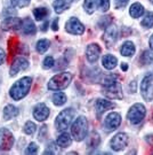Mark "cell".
<instances>
[{"mask_svg":"<svg viewBox=\"0 0 153 155\" xmlns=\"http://www.w3.org/2000/svg\"><path fill=\"white\" fill-rule=\"evenodd\" d=\"M103 85V94L111 99H122V87L120 83L117 81V77L113 75H109L104 77L102 81Z\"/></svg>","mask_w":153,"mask_h":155,"instance_id":"cell-1","label":"cell"},{"mask_svg":"<svg viewBox=\"0 0 153 155\" xmlns=\"http://www.w3.org/2000/svg\"><path fill=\"white\" fill-rule=\"evenodd\" d=\"M31 84H32V78L31 77H23L20 81H17L16 83L11 86V97L15 101L23 99L31 89Z\"/></svg>","mask_w":153,"mask_h":155,"instance_id":"cell-2","label":"cell"},{"mask_svg":"<svg viewBox=\"0 0 153 155\" xmlns=\"http://www.w3.org/2000/svg\"><path fill=\"white\" fill-rule=\"evenodd\" d=\"M88 132V122L87 118L83 116L78 117L76 121L73 122L71 127V133L72 137L76 141H82L86 138Z\"/></svg>","mask_w":153,"mask_h":155,"instance_id":"cell-3","label":"cell"},{"mask_svg":"<svg viewBox=\"0 0 153 155\" xmlns=\"http://www.w3.org/2000/svg\"><path fill=\"white\" fill-rule=\"evenodd\" d=\"M72 81V75L70 72H61L55 75L48 83V89L50 91H60L69 86Z\"/></svg>","mask_w":153,"mask_h":155,"instance_id":"cell-4","label":"cell"},{"mask_svg":"<svg viewBox=\"0 0 153 155\" xmlns=\"http://www.w3.org/2000/svg\"><path fill=\"white\" fill-rule=\"evenodd\" d=\"M76 115V110L73 108H66L64 110H62L57 115L56 120H55V127L60 131H64L66 130L69 125L71 124L73 117Z\"/></svg>","mask_w":153,"mask_h":155,"instance_id":"cell-5","label":"cell"},{"mask_svg":"<svg viewBox=\"0 0 153 155\" xmlns=\"http://www.w3.org/2000/svg\"><path fill=\"white\" fill-rule=\"evenodd\" d=\"M145 115H146L145 107L142 104H135L128 111L127 118L131 124H139L144 120Z\"/></svg>","mask_w":153,"mask_h":155,"instance_id":"cell-6","label":"cell"},{"mask_svg":"<svg viewBox=\"0 0 153 155\" xmlns=\"http://www.w3.org/2000/svg\"><path fill=\"white\" fill-rule=\"evenodd\" d=\"M83 8L88 14H93L98 8L102 12H108L110 8V1L109 0H85Z\"/></svg>","mask_w":153,"mask_h":155,"instance_id":"cell-7","label":"cell"},{"mask_svg":"<svg viewBox=\"0 0 153 155\" xmlns=\"http://www.w3.org/2000/svg\"><path fill=\"white\" fill-rule=\"evenodd\" d=\"M141 93L144 100L152 101L153 100V76L148 75L142 79L141 82Z\"/></svg>","mask_w":153,"mask_h":155,"instance_id":"cell-8","label":"cell"},{"mask_svg":"<svg viewBox=\"0 0 153 155\" xmlns=\"http://www.w3.org/2000/svg\"><path fill=\"white\" fill-rule=\"evenodd\" d=\"M128 143H129V137H128V134H126V133H123V132H120V133H118V134H115L114 137L111 139L110 146H111V148L113 150L119 152V150H122L123 148H126Z\"/></svg>","mask_w":153,"mask_h":155,"instance_id":"cell-9","label":"cell"},{"mask_svg":"<svg viewBox=\"0 0 153 155\" xmlns=\"http://www.w3.org/2000/svg\"><path fill=\"white\" fill-rule=\"evenodd\" d=\"M14 145V136L8 129H0V150H8Z\"/></svg>","mask_w":153,"mask_h":155,"instance_id":"cell-10","label":"cell"},{"mask_svg":"<svg viewBox=\"0 0 153 155\" xmlns=\"http://www.w3.org/2000/svg\"><path fill=\"white\" fill-rule=\"evenodd\" d=\"M117 39H118V29L115 25H110L105 29V32L103 35V41L108 48H111L115 44Z\"/></svg>","mask_w":153,"mask_h":155,"instance_id":"cell-11","label":"cell"},{"mask_svg":"<svg viewBox=\"0 0 153 155\" xmlns=\"http://www.w3.org/2000/svg\"><path fill=\"white\" fill-rule=\"evenodd\" d=\"M65 29L69 33L72 35H82L85 32V27L76 17H71L65 24Z\"/></svg>","mask_w":153,"mask_h":155,"instance_id":"cell-12","label":"cell"},{"mask_svg":"<svg viewBox=\"0 0 153 155\" xmlns=\"http://www.w3.org/2000/svg\"><path fill=\"white\" fill-rule=\"evenodd\" d=\"M121 124V116L119 113H115V111H112L110 113L109 115L106 116L105 121H104V125H105V129L109 130V131H112V130H115L120 127Z\"/></svg>","mask_w":153,"mask_h":155,"instance_id":"cell-13","label":"cell"},{"mask_svg":"<svg viewBox=\"0 0 153 155\" xmlns=\"http://www.w3.org/2000/svg\"><path fill=\"white\" fill-rule=\"evenodd\" d=\"M49 114H50L49 108L45 105V104H42V102L38 104V105L33 108V117L37 121H39V122L46 121L48 118V116H49Z\"/></svg>","mask_w":153,"mask_h":155,"instance_id":"cell-14","label":"cell"},{"mask_svg":"<svg viewBox=\"0 0 153 155\" xmlns=\"http://www.w3.org/2000/svg\"><path fill=\"white\" fill-rule=\"evenodd\" d=\"M27 67H29V61H27L25 58L20 56V58H15L14 61L11 62V76H15L17 75V72H20L21 70H25Z\"/></svg>","mask_w":153,"mask_h":155,"instance_id":"cell-15","label":"cell"},{"mask_svg":"<svg viewBox=\"0 0 153 155\" xmlns=\"http://www.w3.org/2000/svg\"><path fill=\"white\" fill-rule=\"evenodd\" d=\"M99 55H101V47L98 44L88 45L87 50H86V56H87L88 61L90 63H95L98 60Z\"/></svg>","mask_w":153,"mask_h":155,"instance_id":"cell-16","label":"cell"},{"mask_svg":"<svg viewBox=\"0 0 153 155\" xmlns=\"http://www.w3.org/2000/svg\"><path fill=\"white\" fill-rule=\"evenodd\" d=\"M21 25H22V18L13 16L7 17L1 24L4 30H18L21 29Z\"/></svg>","mask_w":153,"mask_h":155,"instance_id":"cell-17","label":"cell"},{"mask_svg":"<svg viewBox=\"0 0 153 155\" xmlns=\"http://www.w3.org/2000/svg\"><path fill=\"white\" fill-rule=\"evenodd\" d=\"M115 105L113 102H111L106 99H97L96 100V111H97V115L101 116L102 114H104L106 110L114 108Z\"/></svg>","mask_w":153,"mask_h":155,"instance_id":"cell-18","label":"cell"},{"mask_svg":"<svg viewBox=\"0 0 153 155\" xmlns=\"http://www.w3.org/2000/svg\"><path fill=\"white\" fill-rule=\"evenodd\" d=\"M20 30L22 31L23 35H27L29 36V35H34L37 28H36V25H34L32 20L27 17V18L22 20V25H21Z\"/></svg>","mask_w":153,"mask_h":155,"instance_id":"cell-19","label":"cell"},{"mask_svg":"<svg viewBox=\"0 0 153 155\" xmlns=\"http://www.w3.org/2000/svg\"><path fill=\"white\" fill-rule=\"evenodd\" d=\"M117 63H118V59L115 58V56L111 55V54H106V55H104L102 58V64L105 69H108V70H112V69H114L115 66H117Z\"/></svg>","mask_w":153,"mask_h":155,"instance_id":"cell-20","label":"cell"},{"mask_svg":"<svg viewBox=\"0 0 153 155\" xmlns=\"http://www.w3.org/2000/svg\"><path fill=\"white\" fill-rule=\"evenodd\" d=\"M56 144L58 145L62 148H66L67 146H70L72 144V138L70 136V133L67 132H63L62 134H60L57 137V140H56Z\"/></svg>","mask_w":153,"mask_h":155,"instance_id":"cell-21","label":"cell"},{"mask_svg":"<svg viewBox=\"0 0 153 155\" xmlns=\"http://www.w3.org/2000/svg\"><path fill=\"white\" fill-rule=\"evenodd\" d=\"M135 52H136L135 45L133 44L131 41H126V43H123V45L121 46V48H120V53L123 56H127V58L133 56L134 54H135Z\"/></svg>","mask_w":153,"mask_h":155,"instance_id":"cell-22","label":"cell"},{"mask_svg":"<svg viewBox=\"0 0 153 155\" xmlns=\"http://www.w3.org/2000/svg\"><path fill=\"white\" fill-rule=\"evenodd\" d=\"M17 115H18V109H17V107H15V106L8 105L4 108L2 116H4V120H6V121L11 120L13 117H16Z\"/></svg>","mask_w":153,"mask_h":155,"instance_id":"cell-23","label":"cell"},{"mask_svg":"<svg viewBox=\"0 0 153 155\" xmlns=\"http://www.w3.org/2000/svg\"><path fill=\"white\" fill-rule=\"evenodd\" d=\"M71 1L72 0H56L54 1V4H53V7H54V9L56 13H63V12L67 9L70 5H71Z\"/></svg>","mask_w":153,"mask_h":155,"instance_id":"cell-24","label":"cell"},{"mask_svg":"<svg viewBox=\"0 0 153 155\" xmlns=\"http://www.w3.org/2000/svg\"><path fill=\"white\" fill-rule=\"evenodd\" d=\"M129 14H130L131 17H134V18H138V17H141L144 14V7L143 5H141L139 2H135V4H133L130 6V8H129Z\"/></svg>","mask_w":153,"mask_h":155,"instance_id":"cell-25","label":"cell"},{"mask_svg":"<svg viewBox=\"0 0 153 155\" xmlns=\"http://www.w3.org/2000/svg\"><path fill=\"white\" fill-rule=\"evenodd\" d=\"M33 15L36 17L37 21H42L45 17L49 15V11L46 7H40V8H34L33 11Z\"/></svg>","mask_w":153,"mask_h":155,"instance_id":"cell-26","label":"cell"},{"mask_svg":"<svg viewBox=\"0 0 153 155\" xmlns=\"http://www.w3.org/2000/svg\"><path fill=\"white\" fill-rule=\"evenodd\" d=\"M143 28H152L153 27V12H148L145 14V16L143 17L142 22H141Z\"/></svg>","mask_w":153,"mask_h":155,"instance_id":"cell-27","label":"cell"},{"mask_svg":"<svg viewBox=\"0 0 153 155\" xmlns=\"http://www.w3.org/2000/svg\"><path fill=\"white\" fill-rule=\"evenodd\" d=\"M49 40L48 39H40L38 43H37V46H36V48H37V52L40 53V54H42L45 53L46 51L49 48Z\"/></svg>","mask_w":153,"mask_h":155,"instance_id":"cell-28","label":"cell"},{"mask_svg":"<svg viewBox=\"0 0 153 155\" xmlns=\"http://www.w3.org/2000/svg\"><path fill=\"white\" fill-rule=\"evenodd\" d=\"M139 61L144 66L145 64H150L151 62H153V51H144L142 56H141V59H139Z\"/></svg>","mask_w":153,"mask_h":155,"instance_id":"cell-29","label":"cell"},{"mask_svg":"<svg viewBox=\"0 0 153 155\" xmlns=\"http://www.w3.org/2000/svg\"><path fill=\"white\" fill-rule=\"evenodd\" d=\"M53 102L55 106H63L66 102V95L63 92H57L53 95Z\"/></svg>","mask_w":153,"mask_h":155,"instance_id":"cell-30","label":"cell"},{"mask_svg":"<svg viewBox=\"0 0 153 155\" xmlns=\"http://www.w3.org/2000/svg\"><path fill=\"white\" fill-rule=\"evenodd\" d=\"M99 143H101V138H99L98 133L95 132V131L92 132L90 137L88 138V146L89 147H93V148H96L99 145Z\"/></svg>","mask_w":153,"mask_h":155,"instance_id":"cell-31","label":"cell"},{"mask_svg":"<svg viewBox=\"0 0 153 155\" xmlns=\"http://www.w3.org/2000/svg\"><path fill=\"white\" fill-rule=\"evenodd\" d=\"M112 23V17L111 16H102L98 20V27L101 29H106L111 25Z\"/></svg>","mask_w":153,"mask_h":155,"instance_id":"cell-32","label":"cell"},{"mask_svg":"<svg viewBox=\"0 0 153 155\" xmlns=\"http://www.w3.org/2000/svg\"><path fill=\"white\" fill-rule=\"evenodd\" d=\"M24 132L27 133V134H29V136H32V134H34V132H36V130H37V127H36V124L33 122H31V121H29V122L25 123V125H24Z\"/></svg>","mask_w":153,"mask_h":155,"instance_id":"cell-33","label":"cell"},{"mask_svg":"<svg viewBox=\"0 0 153 155\" xmlns=\"http://www.w3.org/2000/svg\"><path fill=\"white\" fill-rule=\"evenodd\" d=\"M11 5L15 6V7H20V8H23V7H27L31 0H11Z\"/></svg>","mask_w":153,"mask_h":155,"instance_id":"cell-34","label":"cell"},{"mask_svg":"<svg viewBox=\"0 0 153 155\" xmlns=\"http://www.w3.org/2000/svg\"><path fill=\"white\" fill-rule=\"evenodd\" d=\"M54 64H55V61H54V58H53V56H47V58L44 60V62H42V67H44L45 69L53 68Z\"/></svg>","mask_w":153,"mask_h":155,"instance_id":"cell-35","label":"cell"},{"mask_svg":"<svg viewBox=\"0 0 153 155\" xmlns=\"http://www.w3.org/2000/svg\"><path fill=\"white\" fill-rule=\"evenodd\" d=\"M38 152V146L34 143H31V144L27 146V150H25V154H36Z\"/></svg>","mask_w":153,"mask_h":155,"instance_id":"cell-36","label":"cell"},{"mask_svg":"<svg viewBox=\"0 0 153 155\" xmlns=\"http://www.w3.org/2000/svg\"><path fill=\"white\" fill-rule=\"evenodd\" d=\"M129 0H115V7L117 8H123Z\"/></svg>","mask_w":153,"mask_h":155,"instance_id":"cell-37","label":"cell"},{"mask_svg":"<svg viewBox=\"0 0 153 155\" xmlns=\"http://www.w3.org/2000/svg\"><path fill=\"white\" fill-rule=\"evenodd\" d=\"M47 132V127L44 125V127L40 129V132H39V140H44L45 138V133Z\"/></svg>","mask_w":153,"mask_h":155,"instance_id":"cell-38","label":"cell"},{"mask_svg":"<svg viewBox=\"0 0 153 155\" xmlns=\"http://www.w3.org/2000/svg\"><path fill=\"white\" fill-rule=\"evenodd\" d=\"M55 153H57L56 150H55V144H50V147L48 146V150H45V154H55Z\"/></svg>","mask_w":153,"mask_h":155,"instance_id":"cell-39","label":"cell"},{"mask_svg":"<svg viewBox=\"0 0 153 155\" xmlns=\"http://www.w3.org/2000/svg\"><path fill=\"white\" fill-rule=\"evenodd\" d=\"M4 14H5L6 16H7L8 14H9L11 16H13V15H15V14H16V12L14 11V8H6V11H5V13H4ZM11 16H9V17H11Z\"/></svg>","mask_w":153,"mask_h":155,"instance_id":"cell-40","label":"cell"},{"mask_svg":"<svg viewBox=\"0 0 153 155\" xmlns=\"http://www.w3.org/2000/svg\"><path fill=\"white\" fill-rule=\"evenodd\" d=\"M5 58H6L5 51L0 47V64H2V63H4V61H5Z\"/></svg>","mask_w":153,"mask_h":155,"instance_id":"cell-41","label":"cell"},{"mask_svg":"<svg viewBox=\"0 0 153 155\" xmlns=\"http://www.w3.org/2000/svg\"><path fill=\"white\" fill-rule=\"evenodd\" d=\"M52 28H53V30H54V31H56V30L58 29V18H55V21L53 22Z\"/></svg>","mask_w":153,"mask_h":155,"instance_id":"cell-42","label":"cell"},{"mask_svg":"<svg viewBox=\"0 0 153 155\" xmlns=\"http://www.w3.org/2000/svg\"><path fill=\"white\" fill-rule=\"evenodd\" d=\"M145 139H146V141H148V144L153 146V134H151V136H146Z\"/></svg>","mask_w":153,"mask_h":155,"instance_id":"cell-43","label":"cell"},{"mask_svg":"<svg viewBox=\"0 0 153 155\" xmlns=\"http://www.w3.org/2000/svg\"><path fill=\"white\" fill-rule=\"evenodd\" d=\"M148 45H150V48L153 50V35L150 37V40H148Z\"/></svg>","mask_w":153,"mask_h":155,"instance_id":"cell-44","label":"cell"},{"mask_svg":"<svg viewBox=\"0 0 153 155\" xmlns=\"http://www.w3.org/2000/svg\"><path fill=\"white\" fill-rule=\"evenodd\" d=\"M127 69H128V66H127V63H122V64H121V70L126 71Z\"/></svg>","mask_w":153,"mask_h":155,"instance_id":"cell-45","label":"cell"},{"mask_svg":"<svg viewBox=\"0 0 153 155\" xmlns=\"http://www.w3.org/2000/svg\"><path fill=\"white\" fill-rule=\"evenodd\" d=\"M135 86H136V82L134 81V82H133V90H131L133 92H135V91H136V89H135ZM129 87H131V85H129Z\"/></svg>","mask_w":153,"mask_h":155,"instance_id":"cell-46","label":"cell"},{"mask_svg":"<svg viewBox=\"0 0 153 155\" xmlns=\"http://www.w3.org/2000/svg\"><path fill=\"white\" fill-rule=\"evenodd\" d=\"M150 1H151V2H152V4H153V0H150Z\"/></svg>","mask_w":153,"mask_h":155,"instance_id":"cell-47","label":"cell"},{"mask_svg":"<svg viewBox=\"0 0 153 155\" xmlns=\"http://www.w3.org/2000/svg\"><path fill=\"white\" fill-rule=\"evenodd\" d=\"M73 1H78V0H73Z\"/></svg>","mask_w":153,"mask_h":155,"instance_id":"cell-48","label":"cell"}]
</instances>
